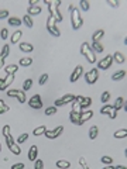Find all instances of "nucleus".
<instances>
[{"label":"nucleus","mask_w":127,"mask_h":169,"mask_svg":"<svg viewBox=\"0 0 127 169\" xmlns=\"http://www.w3.org/2000/svg\"><path fill=\"white\" fill-rule=\"evenodd\" d=\"M71 21H72V28L74 30H79L83 26V18L80 16L79 9L74 7V9L71 10Z\"/></svg>","instance_id":"obj_1"},{"label":"nucleus","mask_w":127,"mask_h":169,"mask_svg":"<svg viewBox=\"0 0 127 169\" xmlns=\"http://www.w3.org/2000/svg\"><path fill=\"white\" fill-rule=\"evenodd\" d=\"M61 0H55V2H51L50 5H48V9H50V16H52V17L55 18L56 23H59V21H62V14L61 11L58 10V7L61 6Z\"/></svg>","instance_id":"obj_2"},{"label":"nucleus","mask_w":127,"mask_h":169,"mask_svg":"<svg viewBox=\"0 0 127 169\" xmlns=\"http://www.w3.org/2000/svg\"><path fill=\"white\" fill-rule=\"evenodd\" d=\"M80 54L86 58V61H88L89 64H95V62H96V55H95V52L92 51V48H90V45L88 42H83V44L80 45Z\"/></svg>","instance_id":"obj_3"},{"label":"nucleus","mask_w":127,"mask_h":169,"mask_svg":"<svg viewBox=\"0 0 127 169\" xmlns=\"http://www.w3.org/2000/svg\"><path fill=\"white\" fill-rule=\"evenodd\" d=\"M47 30L50 31V34L54 37L61 35V31H59V28L56 27V21L52 16H48V18H47Z\"/></svg>","instance_id":"obj_4"},{"label":"nucleus","mask_w":127,"mask_h":169,"mask_svg":"<svg viewBox=\"0 0 127 169\" xmlns=\"http://www.w3.org/2000/svg\"><path fill=\"white\" fill-rule=\"evenodd\" d=\"M7 96L9 97H16L20 103H26L27 101V96H26V92L19 90V89H10V90H6Z\"/></svg>","instance_id":"obj_5"},{"label":"nucleus","mask_w":127,"mask_h":169,"mask_svg":"<svg viewBox=\"0 0 127 169\" xmlns=\"http://www.w3.org/2000/svg\"><path fill=\"white\" fill-rule=\"evenodd\" d=\"M98 79H99V71L96 68H92L89 72L85 73V80H86L88 85H93V83H96Z\"/></svg>","instance_id":"obj_6"},{"label":"nucleus","mask_w":127,"mask_h":169,"mask_svg":"<svg viewBox=\"0 0 127 169\" xmlns=\"http://www.w3.org/2000/svg\"><path fill=\"white\" fill-rule=\"evenodd\" d=\"M113 64V56L112 55H107V56H104V58H102V59L98 62V71L99 69H102V71H106V69H109L110 66H112Z\"/></svg>","instance_id":"obj_7"},{"label":"nucleus","mask_w":127,"mask_h":169,"mask_svg":"<svg viewBox=\"0 0 127 169\" xmlns=\"http://www.w3.org/2000/svg\"><path fill=\"white\" fill-rule=\"evenodd\" d=\"M28 104H30V107L34 110H38L42 107V101H41V96L40 95H34L30 100H28Z\"/></svg>","instance_id":"obj_8"},{"label":"nucleus","mask_w":127,"mask_h":169,"mask_svg":"<svg viewBox=\"0 0 127 169\" xmlns=\"http://www.w3.org/2000/svg\"><path fill=\"white\" fill-rule=\"evenodd\" d=\"M62 131H64V127H62V125H58V127H56L55 130H52V131H48L47 130L44 135H45L47 138H50V140H54V138L59 137V135L62 134Z\"/></svg>","instance_id":"obj_9"},{"label":"nucleus","mask_w":127,"mask_h":169,"mask_svg":"<svg viewBox=\"0 0 127 169\" xmlns=\"http://www.w3.org/2000/svg\"><path fill=\"white\" fill-rule=\"evenodd\" d=\"M93 117V111L92 110H86V111H82L80 113V119H79V125H82L83 123H86L88 120H90Z\"/></svg>","instance_id":"obj_10"},{"label":"nucleus","mask_w":127,"mask_h":169,"mask_svg":"<svg viewBox=\"0 0 127 169\" xmlns=\"http://www.w3.org/2000/svg\"><path fill=\"white\" fill-rule=\"evenodd\" d=\"M82 72H83V69H82V66L80 65H78L75 69H74V72H72V75H71V78H69V80L72 83H75L78 79H79V76L82 75Z\"/></svg>","instance_id":"obj_11"},{"label":"nucleus","mask_w":127,"mask_h":169,"mask_svg":"<svg viewBox=\"0 0 127 169\" xmlns=\"http://www.w3.org/2000/svg\"><path fill=\"white\" fill-rule=\"evenodd\" d=\"M37 156H38V146L31 145L30 146V149H28V159L31 161V162H35Z\"/></svg>","instance_id":"obj_12"},{"label":"nucleus","mask_w":127,"mask_h":169,"mask_svg":"<svg viewBox=\"0 0 127 169\" xmlns=\"http://www.w3.org/2000/svg\"><path fill=\"white\" fill-rule=\"evenodd\" d=\"M27 11H28V16L31 17V16H37V14H40L41 13V7L40 6H28V9H27Z\"/></svg>","instance_id":"obj_13"},{"label":"nucleus","mask_w":127,"mask_h":169,"mask_svg":"<svg viewBox=\"0 0 127 169\" xmlns=\"http://www.w3.org/2000/svg\"><path fill=\"white\" fill-rule=\"evenodd\" d=\"M14 82V75H7L5 78V83H3V86L0 87V90H6L7 87L11 85V83Z\"/></svg>","instance_id":"obj_14"},{"label":"nucleus","mask_w":127,"mask_h":169,"mask_svg":"<svg viewBox=\"0 0 127 169\" xmlns=\"http://www.w3.org/2000/svg\"><path fill=\"white\" fill-rule=\"evenodd\" d=\"M20 51H23V52H33L34 50V45H31L30 42H21L19 45Z\"/></svg>","instance_id":"obj_15"},{"label":"nucleus","mask_w":127,"mask_h":169,"mask_svg":"<svg viewBox=\"0 0 127 169\" xmlns=\"http://www.w3.org/2000/svg\"><path fill=\"white\" fill-rule=\"evenodd\" d=\"M21 35H23V32L20 31V30H17V31H14L13 34H11V38H10V42L11 44H17V42L20 41V38H21Z\"/></svg>","instance_id":"obj_16"},{"label":"nucleus","mask_w":127,"mask_h":169,"mask_svg":"<svg viewBox=\"0 0 127 169\" xmlns=\"http://www.w3.org/2000/svg\"><path fill=\"white\" fill-rule=\"evenodd\" d=\"M79 119H80V114L79 113H75V111H72L71 110L69 113V120L72 124H76V125H79Z\"/></svg>","instance_id":"obj_17"},{"label":"nucleus","mask_w":127,"mask_h":169,"mask_svg":"<svg viewBox=\"0 0 127 169\" xmlns=\"http://www.w3.org/2000/svg\"><path fill=\"white\" fill-rule=\"evenodd\" d=\"M112 56H113V59L116 61L117 64H124V62H126V56H124L122 52H119V51H117V52H114Z\"/></svg>","instance_id":"obj_18"},{"label":"nucleus","mask_w":127,"mask_h":169,"mask_svg":"<svg viewBox=\"0 0 127 169\" xmlns=\"http://www.w3.org/2000/svg\"><path fill=\"white\" fill-rule=\"evenodd\" d=\"M7 21H9L10 26H14V27H19V26L23 24V20L19 18V17H9L7 18Z\"/></svg>","instance_id":"obj_19"},{"label":"nucleus","mask_w":127,"mask_h":169,"mask_svg":"<svg viewBox=\"0 0 127 169\" xmlns=\"http://www.w3.org/2000/svg\"><path fill=\"white\" fill-rule=\"evenodd\" d=\"M5 71H6V73H7V75H14V73L19 71V66H17V65H14V64L7 65V66L5 68Z\"/></svg>","instance_id":"obj_20"},{"label":"nucleus","mask_w":127,"mask_h":169,"mask_svg":"<svg viewBox=\"0 0 127 169\" xmlns=\"http://www.w3.org/2000/svg\"><path fill=\"white\" fill-rule=\"evenodd\" d=\"M124 76H126V71H117V72H114L112 75V79L113 80H120V79H124Z\"/></svg>","instance_id":"obj_21"},{"label":"nucleus","mask_w":127,"mask_h":169,"mask_svg":"<svg viewBox=\"0 0 127 169\" xmlns=\"http://www.w3.org/2000/svg\"><path fill=\"white\" fill-rule=\"evenodd\" d=\"M56 168H59V169H68V168H71V162H68V161H64V159L56 161Z\"/></svg>","instance_id":"obj_22"},{"label":"nucleus","mask_w":127,"mask_h":169,"mask_svg":"<svg viewBox=\"0 0 127 169\" xmlns=\"http://www.w3.org/2000/svg\"><path fill=\"white\" fill-rule=\"evenodd\" d=\"M103 35H104L103 30H96V31H95V34L92 35V41H93V42H99V40H100Z\"/></svg>","instance_id":"obj_23"},{"label":"nucleus","mask_w":127,"mask_h":169,"mask_svg":"<svg viewBox=\"0 0 127 169\" xmlns=\"http://www.w3.org/2000/svg\"><path fill=\"white\" fill-rule=\"evenodd\" d=\"M20 66H30V65L33 64V58H30V56H24L20 59Z\"/></svg>","instance_id":"obj_24"},{"label":"nucleus","mask_w":127,"mask_h":169,"mask_svg":"<svg viewBox=\"0 0 127 169\" xmlns=\"http://www.w3.org/2000/svg\"><path fill=\"white\" fill-rule=\"evenodd\" d=\"M98 134H99V128L98 125H92L89 130V138L90 140H95V138L98 137Z\"/></svg>","instance_id":"obj_25"},{"label":"nucleus","mask_w":127,"mask_h":169,"mask_svg":"<svg viewBox=\"0 0 127 169\" xmlns=\"http://www.w3.org/2000/svg\"><path fill=\"white\" fill-rule=\"evenodd\" d=\"M45 131H47V127H45V125H40V127L34 128L33 134L35 135V137H38V135H42V134H45Z\"/></svg>","instance_id":"obj_26"},{"label":"nucleus","mask_w":127,"mask_h":169,"mask_svg":"<svg viewBox=\"0 0 127 169\" xmlns=\"http://www.w3.org/2000/svg\"><path fill=\"white\" fill-rule=\"evenodd\" d=\"M90 48H92V51H93V52H100V54H102V52H103V45H102V44H100V42H93V44H92V45H90Z\"/></svg>","instance_id":"obj_27"},{"label":"nucleus","mask_w":127,"mask_h":169,"mask_svg":"<svg viewBox=\"0 0 127 169\" xmlns=\"http://www.w3.org/2000/svg\"><path fill=\"white\" fill-rule=\"evenodd\" d=\"M23 23L26 24V26H27L28 28H33V27H34V21H33V18L30 17L28 14H26V16L23 17Z\"/></svg>","instance_id":"obj_28"},{"label":"nucleus","mask_w":127,"mask_h":169,"mask_svg":"<svg viewBox=\"0 0 127 169\" xmlns=\"http://www.w3.org/2000/svg\"><path fill=\"white\" fill-rule=\"evenodd\" d=\"M124 101H126V100H124L123 97H117V99H116V101H114V106H113V109H114V110H117V111H119V110H120V109L123 107V104H124Z\"/></svg>","instance_id":"obj_29"},{"label":"nucleus","mask_w":127,"mask_h":169,"mask_svg":"<svg viewBox=\"0 0 127 169\" xmlns=\"http://www.w3.org/2000/svg\"><path fill=\"white\" fill-rule=\"evenodd\" d=\"M74 99H75V96H74V95H71V93H69V95H65V96L61 99L62 106L66 104V103H72V101H74Z\"/></svg>","instance_id":"obj_30"},{"label":"nucleus","mask_w":127,"mask_h":169,"mask_svg":"<svg viewBox=\"0 0 127 169\" xmlns=\"http://www.w3.org/2000/svg\"><path fill=\"white\" fill-rule=\"evenodd\" d=\"M9 149L11 151V154H14V155H20V152H21V148H20L19 144H16V142H14L11 146H9Z\"/></svg>","instance_id":"obj_31"},{"label":"nucleus","mask_w":127,"mask_h":169,"mask_svg":"<svg viewBox=\"0 0 127 169\" xmlns=\"http://www.w3.org/2000/svg\"><path fill=\"white\" fill-rule=\"evenodd\" d=\"M92 104V97H83V100L80 101V109H86Z\"/></svg>","instance_id":"obj_32"},{"label":"nucleus","mask_w":127,"mask_h":169,"mask_svg":"<svg viewBox=\"0 0 127 169\" xmlns=\"http://www.w3.org/2000/svg\"><path fill=\"white\" fill-rule=\"evenodd\" d=\"M113 135H114V138H126L127 137V130L126 128H122V130L116 131Z\"/></svg>","instance_id":"obj_33"},{"label":"nucleus","mask_w":127,"mask_h":169,"mask_svg":"<svg viewBox=\"0 0 127 169\" xmlns=\"http://www.w3.org/2000/svg\"><path fill=\"white\" fill-rule=\"evenodd\" d=\"M72 111H75V113H82V109H80V103L79 101H76L75 99H74V101H72Z\"/></svg>","instance_id":"obj_34"},{"label":"nucleus","mask_w":127,"mask_h":169,"mask_svg":"<svg viewBox=\"0 0 127 169\" xmlns=\"http://www.w3.org/2000/svg\"><path fill=\"white\" fill-rule=\"evenodd\" d=\"M79 6H80V9L83 10V11H89V9H90V3L88 2V0H80Z\"/></svg>","instance_id":"obj_35"},{"label":"nucleus","mask_w":127,"mask_h":169,"mask_svg":"<svg viewBox=\"0 0 127 169\" xmlns=\"http://www.w3.org/2000/svg\"><path fill=\"white\" fill-rule=\"evenodd\" d=\"M109 99H110V92H107V90L103 92V93H102V96H100V101L104 103V104H107Z\"/></svg>","instance_id":"obj_36"},{"label":"nucleus","mask_w":127,"mask_h":169,"mask_svg":"<svg viewBox=\"0 0 127 169\" xmlns=\"http://www.w3.org/2000/svg\"><path fill=\"white\" fill-rule=\"evenodd\" d=\"M9 110H10V107L5 103V100H2V99H0V114H3V113H7Z\"/></svg>","instance_id":"obj_37"},{"label":"nucleus","mask_w":127,"mask_h":169,"mask_svg":"<svg viewBox=\"0 0 127 169\" xmlns=\"http://www.w3.org/2000/svg\"><path fill=\"white\" fill-rule=\"evenodd\" d=\"M31 86H33V80H31V79H26L24 83H23V92L30 90V87Z\"/></svg>","instance_id":"obj_38"},{"label":"nucleus","mask_w":127,"mask_h":169,"mask_svg":"<svg viewBox=\"0 0 127 169\" xmlns=\"http://www.w3.org/2000/svg\"><path fill=\"white\" fill-rule=\"evenodd\" d=\"M112 109H113V106H110V104H104L102 109H100V114H107L109 116V113L112 111Z\"/></svg>","instance_id":"obj_39"},{"label":"nucleus","mask_w":127,"mask_h":169,"mask_svg":"<svg viewBox=\"0 0 127 169\" xmlns=\"http://www.w3.org/2000/svg\"><path fill=\"white\" fill-rule=\"evenodd\" d=\"M9 54H10V47L9 45H3V48H2V52H0V55L3 56V58H7L9 56Z\"/></svg>","instance_id":"obj_40"},{"label":"nucleus","mask_w":127,"mask_h":169,"mask_svg":"<svg viewBox=\"0 0 127 169\" xmlns=\"http://www.w3.org/2000/svg\"><path fill=\"white\" fill-rule=\"evenodd\" d=\"M2 133H3V135H5V138L7 137V135H10L11 134V128H10L9 124H6L5 127H3V130H2Z\"/></svg>","instance_id":"obj_41"},{"label":"nucleus","mask_w":127,"mask_h":169,"mask_svg":"<svg viewBox=\"0 0 127 169\" xmlns=\"http://www.w3.org/2000/svg\"><path fill=\"white\" fill-rule=\"evenodd\" d=\"M56 113V107L55 106H52V107H47L45 109V116H52Z\"/></svg>","instance_id":"obj_42"},{"label":"nucleus","mask_w":127,"mask_h":169,"mask_svg":"<svg viewBox=\"0 0 127 169\" xmlns=\"http://www.w3.org/2000/svg\"><path fill=\"white\" fill-rule=\"evenodd\" d=\"M34 169H44V161L35 159V162H34Z\"/></svg>","instance_id":"obj_43"},{"label":"nucleus","mask_w":127,"mask_h":169,"mask_svg":"<svg viewBox=\"0 0 127 169\" xmlns=\"http://www.w3.org/2000/svg\"><path fill=\"white\" fill-rule=\"evenodd\" d=\"M27 138H28V134H26V133L21 134V135H20V137L17 138V144L20 145V144H23V142H26V141H27Z\"/></svg>","instance_id":"obj_44"},{"label":"nucleus","mask_w":127,"mask_h":169,"mask_svg":"<svg viewBox=\"0 0 127 169\" xmlns=\"http://www.w3.org/2000/svg\"><path fill=\"white\" fill-rule=\"evenodd\" d=\"M112 162H113V158H110V156H107V155L102 156V164H104V165H112Z\"/></svg>","instance_id":"obj_45"},{"label":"nucleus","mask_w":127,"mask_h":169,"mask_svg":"<svg viewBox=\"0 0 127 169\" xmlns=\"http://www.w3.org/2000/svg\"><path fill=\"white\" fill-rule=\"evenodd\" d=\"M48 80V73H42L41 76H40V80H38V83H40V85H45V82H47Z\"/></svg>","instance_id":"obj_46"},{"label":"nucleus","mask_w":127,"mask_h":169,"mask_svg":"<svg viewBox=\"0 0 127 169\" xmlns=\"http://www.w3.org/2000/svg\"><path fill=\"white\" fill-rule=\"evenodd\" d=\"M0 37H2V40H6V38L9 37V30H7V28H2V31H0Z\"/></svg>","instance_id":"obj_47"},{"label":"nucleus","mask_w":127,"mask_h":169,"mask_svg":"<svg viewBox=\"0 0 127 169\" xmlns=\"http://www.w3.org/2000/svg\"><path fill=\"white\" fill-rule=\"evenodd\" d=\"M6 144H7V146H11L14 144V138H13V135H11V134L6 137Z\"/></svg>","instance_id":"obj_48"},{"label":"nucleus","mask_w":127,"mask_h":169,"mask_svg":"<svg viewBox=\"0 0 127 169\" xmlns=\"http://www.w3.org/2000/svg\"><path fill=\"white\" fill-rule=\"evenodd\" d=\"M107 5L110 7H119V2L117 0H107Z\"/></svg>","instance_id":"obj_49"},{"label":"nucleus","mask_w":127,"mask_h":169,"mask_svg":"<svg viewBox=\"0 0 127 169\" xmlns=\"http://www.w3.org/2000/svg\"><path fill=\"white\" fill-rule=\"evenodd\" d=\"M10 16H9V11H7V10H2V11H0V20H2V18H9Z\"/></svg>","instance_id":"obj_50"},{"label":"nucleus","mask_w":127,"mask_h":169,"mask_svg":"<svg viewBox=\"0 0 127 169\" xmlns=\"http://www.w3.org/2000/svg\"><path fill=\"white\" fill-rule=\"evenodd\" d=\"M11 169H24V164H23V162L14 164V165H11Z\"/></svg>","instance_id":"obj_51"},{"label":"nucleus","mask_w":127,"mask_h":169,"mask_svg":"<svg viewBox=\"0 0 127 169\" xmlns=\"http://www.w3.org/2000/svg\"><path fill=\"white\" fill-rule=\"evenodd\" d=\"M116 116H117V110L112 109V111L109 113V117H110V119H112V120H114V119H116Z\"/></svg>","instance_id":"obj_52"},{"label":"nucleus","mask_w":127,"mask_h":169,"mask_svg":"<svg viewBox=\"0 0 127 169\" xmlns=\"http://www.w3.org/2000/svg\"><path fill=\"white\" fill-rule=\"evenodd\" d=\"M2 68H5V58L0 55V69Z\"/></svg>","instance_id":"obj_53"},{"label":"nucleus","mask_w":127,"mask_h":169,"mask_svg":"<svg viewBox=\"0 0 127 169\" xmlns=\"http://www.w3.org/2000/svg\"><path fill=\"white\" fill-rule=\"evenodd\" d=\"M37 2H38V0H30L28 3H30V6H35V5H37Z\"/></svg>","instance_id":"obj_54"},{"label":"nucleus","mask_w":127,"mask_h":169,"mask_svg":"<svg viewBox=\"0 0 127 169\" xmlns=\"http://www.w3.org/2000/svg\"><path fill=\"white\" fill-rule=\"evenodd\" d=\"M114 169H127V168L123 166V165H117V166H114Z\"/></svg>","instance_id":"obj_55"},{"label":"nucleus","mask_w":127,"mask_h":169,"mask_svg":"<svg viewBox=\"0 0 127 169\" xmlns=\"http://www.w3.org/2000/svg\"><path fill=\"white\" fill-rule=\"evenodd\" d=\"M102 169H114V166H112V165H106V166L102 168Z\"/></svg>","instance_id":"obj_56"},{"label":"nucleus","mask_w":127,"mask_h":169,"mask_svg":"<svg viewBox=\"0 0 127 169\" xmlns=\"http://www.w3.org/2000/svg\"><path fill=\"white\" fill-rule=\"evenodd\" d=\"M3 83H5V79H2V78H0V87L3 86Z\"/></svg>","instance_id":"obj_57"},{"label":"nucleus","mask_w":127,"mask_h":169,"mask_svg":"<svg viewBox=\"0 0 127 169\" xmlns=\"http://www.w3.org/2000/svg\"><path fill=\"white\" fill-rule=\"evenodd\" d=\"M0 152H2V144H0Z\"/></svg>","instance_id":"obj_58"}]
</instances>
